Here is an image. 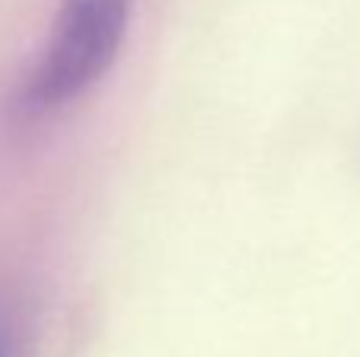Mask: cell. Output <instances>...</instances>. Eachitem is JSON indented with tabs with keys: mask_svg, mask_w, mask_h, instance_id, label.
<instances>
[{
	"mask_svg": "<svg viewBox=\"0 0 360 357\" xmlns=\"http://www.w3.org/2000/svg\"><path fill=\"white\" fill-rule=\"evenodd\" d=\"M133 10L136 0H60L13 111L29 120L48 117L98 86L120 57Z\"/></svg>",
	"mask_w": 360,
	"mask_h": 357,
	"instance_id": "6da1fadb",
	"label": "cell"
},
{
	"mask_svg": "<svg viewBox=\"0 0 360 357\" xmlns=\"http://www.w3.org/2000/svg\"><path fill=\"white\" fill-rule=\"evenodd\" d=\"M0 357H6V342H4V335H0Z\"/></svg>",
	"mask_w": 360,
	"mask_h": 357,
	"instance_id": "7a4b0ae2",
	"label": "cell"
}]
</instances>
